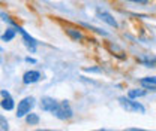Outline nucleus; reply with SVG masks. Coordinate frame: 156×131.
Returning a JSON list of instances; mask_svg holds the SVG:
<instances>
[{"instance_id":"nucleus-12","label":"nucleus","mask_w":156,"mask_h":131,"mask_svg":"<svg viewBox=\"0 0 156 131\" xmlns=\"http://www.w3.org/2000/svg\"><path fill=\"white\" fill-rule=\"evenodd\" d=\"M24 119H26V124H27V125H38L39 121H41L38 113H33V112H30Z\"/></svg>"},{"instance_id":"nucleus-7","label":"nucleus","mask_w":156,"mask_h":131,"mask_svg":"<svg viewBox=\"0 0 156 131\" xmlns=\"http://www.w3.org/2000/svg\"><path fill=\"white\" fill-rule=\"evenodd\" d=\"M0 94H2V103H0V104H2V109H3V110H6V112L14 110V109H15V101H14L12 95L9 94V91L2 90Z\"/></svg>"},{"instance_id":"nucleus-11","label":"nucleus","mask_w":156,"mask_h":131,"mask_svg":"<svg viewBox=\"0 0 156 131\" xmlns=\"http://www.w3.org/2000/svg\"><path fill=\"white\" fill-rule=\"evenodd\" d=\"M147 94V90L146 88H132L128 91V97L135 100V98H140V97H144Z\"/></svg>"},{"instance_id":"nucleus-20","label":"nucleus","mask_w":156,"mask_h":131,"mask_svg":"<svg viewBox=\"0 0 156 131\" xmlns=\"http://www.w3.org/2000/svg\"><path fill=\"white\" fill-rule=\"evenodd\" d=\"M84 72H101V69H98V67H86Z\"/></svg>"},{"instance_id":"nucleus-8","label":"nucleus","mask_w":156,"mask_h":131,"mask_svg":"<svg viewBox=\"0 0 156 131\" xmlns=\"http://www.w3.org/2000/svg\"><path fill=\"white\" fill-rule=\"evenodd\" d=\"M41 72L38 70H27L24 75H23V84L24 85H33V84H36L41 80Z\"/></svg>"},{"instance_id":"nucleus-1","label":"nucleus","mask_w":156,"mask_h":131,"mask_svg":"<svg viewBox=\"0 0 156 131\" xmlns=\"http://www.w3.org/2000/svg\"><path fill=\"white\" fill-rule=\"evenodd\" d=\"M119 104L126 110V112H136V113H146V107L140 103V101H135L132 98H129L128 95H122L119 97Z\"/></svg>"},{"instance_id":"nucleus-19","label":"nucleus","mask_w":156,"mask_h":131,"mask_svg":"<svg viewBox=\"0 0 156 131\" xmlns=\"http://www.w3.org/2000/svg\"><path fill=\"white\" fill-rule=\"evenodd\" d=\"M128 2H134V3H138V5H147L149 0H128Z\"/></svg>"},{"instance_id":"nucleus-22","label":"nucleus","mask_w":156,"mask_h":131,"mask_svg":"<svg viewBox=\"0 0 156 131\" xmlns=\"http://www.w3.org/2000/svg\"><path fill=\"white\" fill-rule=\"evenodd\" d=\"M33 131H60V130H48V128H38V130H33Z\"/></svg>"},{"instance_id":"nucleus-14","label":"nucleus","mask_w":156,"mask_h":131,"mask_svg":"<svg viewBox=\"0 0 156 131\" xmlns=\"http://www.w3.org/2000/svg\"><path fill=\"white\" fill-rule=\"evenodd\" d=\"M83 27H86V28H89V30H92V31H95L98 34H101V36H108V33L105 31V30H102V28H98L95 25H92V24H89V22H80Z\"/></svg>"},{"instance_id":"nucleus-16","label":"nucleus","mask_w":156,"mask_h":131,"mask_svg":"<svg viewBox=\"0 0 156 131\" xmlns=\"http://www.w3.org/2000/svg\"><path fill=\"white\" fill-rule=\"evenodd\" d=\"M0 122H2V127H0L2 131H8L9 130V127H8V121H6V118H5L3 115L0 116Z\"/></svg>"},{"instance_id":"nucleus-23","label":"nucleus","mask_w":156,"mask_h":131,"mask_svg":"<svg viewBox=\"0 0 156 131\" xmlns=\"http://www.w3.org/2000/svg\"><path fill=\"white\" fill-rule=\"evenodd\" d=\"M95 131H111V130H104V128H101V130H95Z\"/></svg>"},{"instance_id":"nucleus-3","label":"nucleus","mask_w":156,"mask_h":131,"mask_svg":"<svg viewBox=\"0 0 156 131\" xmlns=\"http://www.w3.org/2000/svg\"><path fill=\"white\" fill-rule=\"evenodd\" d=\"M35 97H32V95H27V97H24L21 101H18V106H17V118H26L30 110L35 107Z\"/></svg>"},{"instance_id":"nucleus-10","label":"nucleus","mask_w":156,"mask_h":131,"mask_svg":"<svg viewBox=\"0 0 156 131\" xmlns=\"http://www.w3.org/2000/svg\"><path fill=\"white\" fill-rule=\"evenodd\" d=\"M65 31H66V34L69 36V38L72 39V40H75V42H81V40H84V34L77 30V28H74V27H66L65 28Z\"/></svg>"},{"instance_id":"nucleus-2","label":"nucleus","mask_w":156,"mask_h":131,"mask_svg":"<svg viewBox=\"0 0 156 131\" xmlns=\"http://www.w3.org/2000/svg\"><path fill=\"white\" fill-rule=\"evenodd\" d=\"M9 24H12L14 25V28L17 30V33H20L21 34V38H23V42H24V45H26V48L29 49V52H32V54H35L36 52V46H38V42H36V39L32 38L21 25H18V24H15L14 21H11Z\"/></svg>"},{"instance_id":"nucleus-17","label":"nucleus","mask_w":156,"mask_h":131,"mask_svg":"<svg viewBox=\"0 0 156 131\" xmlns=\"http://www.w3.org/2000/svg\"><path fill=\"white\" fill-rule=\"evenodd\" d=\"M141 87H143V88H146L147 91H156V85H147V84H143Z\"/></svg>"},{"instance_id":"nucleus-13","label":"nucleus","mask_w":156,"mask_h":131,"mask_svg":"<svg viewBox=\"0 0 156 131\" xmlns=\"http://www.w3.org/2000/svg\"><path fill=\"white\" fill-rule=\"evenodd\" d=\"M15 33H17L15 28H11V27L6 28V31L2 34V40H3V42H11L12 39L15 38Z\"/></svg>"},{"instance_id":"nucleus-5","label":"nucleus","mask_w":156,"mask_h":131,"mask_svg":"<svg viewBox=\"0 0 156 131\" xmlns=\"http://www.w3.org/2000/svg\"><path fill=\"white\" fill-rule=\"evenodd\" d=\"M58 103L60 101H57V100H54L53 97H42L41 98V109L44 110V112H48V113H54V110L58 107Z\"/></svg>"},{"instance_id":"nucleus-18","label":"nucleus","mask_w":156,"mask_h":131,"mask_svg":"<svg viewBox=\"0 0 156 131\" xmlns=\"http://www.w3.org/2000/svg\"><path fill=\"white\" fill-rule=\"evenodd\" d=\"M24 61H26V63H30V64H36V60H35V58H32V57H26V58H24Z\"/></svg>"},{"instance_id":"nucleus-9","label":"nucleus","mask_w":156,"mask_h":131,"mask_svg":"<svg viewBox=\"0 0 156 131\" xmlns=\"http://www.w3.org/2000/svg\"><path fill=\"white\" fill-rule=\"evenodd\" d=\"M136 61L140 64H143L144 67H156V57L149 55V54H143V55L136 57Z\"/></svg>"},{"instance_id":"nucleus-21","label":"nucleus","mask_w":156,"mask_h":131,"mask_svg":"<svg viewBox=\"0 0 156 131\" xmlns=\"http://www.w3.org/2000/svg\"><path fill=\"white\" fill-rule=\"evenodd\" d=\"M123 131H149V130H143V128H125Z\"/></svg>"},{"instance_id":"nucleus-4","label":"nucleus","mask_w":156,"mask_h":131,"mask_svg":"<svg viewBox=\"0 0 156 131\" xmlns=\"http://www.w3.org/2000/svg\"><path fill=\"white\" fill-rule=\"evenodd\" d=\"M53 115L57 119H60V121H69L71 118H74V110H72L69 101L68 100H63V101L58 103V107L54 110Z\"/></svg>"},{"instance_id":"nucleus-6","label":"nucleus","mask_w":156,"mask_h":131,"mask_svg":"<svg viewBox=\"0 0 156 131\" xmlns=\"http://www.w3.org/2000/svg\"><path fill=\"white\" fill-rule=\"evenodd\" d=\"M96 17L101 21H104L105 24H108L110 27H114V28H119V22H117V19L110 14V12H107V11H104V9H101V8H98L96 9Z\"/></svg>"},{"instance_id":"nucleus-15","label":"nucleus","mask_w":156,"mask_h":131,"mask_svg":"<svg viewBox=\"0 0 156 131\" xmlns=\"http://www.w3.org/2000/svg\"><path fill=\"white\" fill-rule=\"evenodd\" d=\"M140 84H147V85H156V77L155 76H147V77H143L140 79Z\"/></svg>"}]
</instances>
